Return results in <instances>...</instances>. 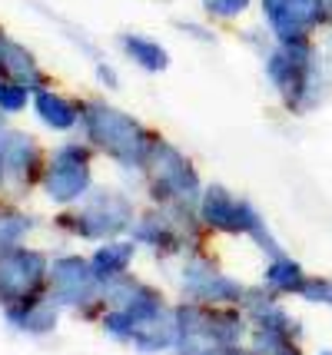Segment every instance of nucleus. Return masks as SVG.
<instances>
[{
	"label": "nucleus",
	"instance_id": "1",
	"mask_svg": "<svg viewBox=\"0 0 332 355\" xmlns=\"http://www.w3.org/2000/svg\"><path fill=\"white\" fill-rule=\"evenodd\" d=\"M176 315V355H213L216 349L239 345L250 336V319L243 306H213L183 299L173 306Z\"/></svg>",
	"mask_w": 332,
	"mask_h": 355
},
{
	"label": "nucleus",
	"instance_id": "2",
	"mask_svg": "<svg viewBox=\"0 0 332 355\" xmlns=\"http://www.w3.org/2000/svg\"><path fill=\"white\" fill-rule=\"evenodd\" d=\"M196 213L203 219L206 230L213 232H226V236H250L256 246L269 252V259H276V256H286L283 246L272 239V232L266 230V219L256 213L253 202L239 200L233 196L229 189H222V186H209L200 202H196Z\"/></svg>",
	"mask_w": 332,
	"mask_h": 355
},
{
	"label": "nucleus",
	"instance_id": "3",
	"mask_svg": "<svg viewBox=\"0 0 332 355\" xmlns=\"http://www.w3.org/2000/svg\"><path fill=\"white\" fill-rule=\"evenodd\" d=\"M137 213H133V202L116 193V189H96L87 196L83 206L70 209V213H60L53 219V226L67 236H77V239H90V243H107V239H116L120 232L133 230L137 223Z\"/></svg>",
	"mask_w": 332,
	"mask_h": 355
},
{
	"label": "nucleus",
	"instance_id": "4",
	"mask_svg": "<svg viewBox=\"0 0 332 355\" xmlns=\"http://www.w3.org/2000/svg\"><path fill=\"white\" fill-rule=\"evenodd\" d=\"M100 325H103V332L110 339L123 342V345H133L143 355L170 352L176 345V315L166 302L153 306V309H143V312L107 309Z\"/></svg>",
	"mask_w": 332,
	"mask_h": 355
},
{
	"label": "nucleus",
	"instance_id": "5",
	"mask_svg": "<svg viewBox=\"0 0 332 355\" xmlns=\"http://www.w3.org/2000/svg\"><path fill=\"white\" fill-rule=\"evenodd\" d=\"M83 123L96 146H103L123 166H143L153 153V143L140 130V123H133L130 116H123L120 110L107 107V103H87Z\"/></svg>",
	"mask_w": 332,
	"mask_h": 355
},
{
	"label": "nucleus",
	"instance_id": "6",
	"mask_svg": "<svg viewBox=\"0 0 332 355\" xmlns=\"http://www.w3.org/2000/svg\"><path fill=\"white\" fill-rule=\"evenodd\" d=\"M50 295L60 306L73 309L80 319H103V312L110 309L103 282L83 256H57L50 263Z\"/></svg>",
	"mask_w": 332,
	"mask_h": 355
},
{
	"label": "nucleus",
	"instance_id": "7",
	"mask_svg": "<svg viewBox=\"0 0 332 355\" xmlns=\"http://www.w3.org/2000/svg\"><path fill=\"white\" fill-rule=\"evenodd\" d=\"M180 286L186 299L196 302H213V306H243L250 286H243L239 279L226 276L220 263L206 252L203 246L190 249L183 256V269H180Z\"/></svg>",
	"mask_w": 332,
	"mask_h": 355
},
{
	"label": "nucleus",
	"instance_id": "8",
	"mask_svg": "<svg viewBox=\"0 0 332 355\" xmlns=\"http://www.w3.org/2000/svg\"><path fill=\"white\" fill-rule=\"evenodd\" d=\"M50 293V256L44 249L17 246L0 259V309Z\"/></svg>",
	"mask_w": 332,
	"mask_h": 355
},
{
	"label": "nucleus",
	"instance_id": "9",
	"mask_svg": "<svg viewBox=\"0 0 332 355\" xmlns=\"http://www.w3.org/2000/svg\"><path fill=\"white\" fill-rule=\"evenodd\" d=\"M153 180H150V193L159 206H173V202H200V176L190 166V159L176 153L166 143H153Z\"/></svg>",
	"mask_w": 332,
	"mask_h": 355
},
{
	"label": "nucleus",
	"instance_id": "10",
	"mask_svg": "<svg viewBox=\"0 0 332 355\" xmlns=\"http://www.w3.org/2000/svg\"><path fill=\"white\" fill-rule=\"evenodd\" d=\"M87 189H90V153L77 143L60 146L44 173V193L53 202L70 206V202L83 200Z\"/></svg>",
	"mask_w": 332,
	"mask_h": 355
},
{
	"label": "nucleus",
	"instance_id": "11",
	"mask_svg": "<svg viewBox=\"0 0 332 355\" xmlns=\"http://www.w3.org/2000/svg\"><path fill=\"white\" fill-rule=\"evenodd\" d=\"M272 31L289 40H306V33L322 24L326 0H263Z\"/></svg>",
	"mask_w": 332,
	"mask_h": 355
},
{
	"label": "nucleus",
	"instance_id": "12",
	"mask_svg": "<svg viewBox=\"0 0 332 355\" xmlns=\"http://www.w3.org/2000/svg\"><path fill=\"white\" fill-rule=\"evenodd\" d=\"M0 170H3V183L14 186V196H24L37 180V170H40L37 143L24 133H14L0 150Z\"/></svg>",
	"mask_w": 332,
	"mask_h": 355
},
{
	"label": "nucleus",
	"instance_id": "13",
	"mask_svg": "<svg viewBox=\"0 0 332 355\" xmlns=\"http://www.w3.org/2000/svg\"><path fill=\"white\" fill-rule=\"evenodd\" d=\"M60 302L50 293H40L33 299L14 302V306H3V319L10 329L24 332V336H50L57 322H60Z\"/></svg>",
	"mask_w": 332,
	"mask_h": 355
},
{
	"label": "nucleus",
	"instance_id": "14",
	"mask_svg": "<svg viewBox=\"0 0 332 355\" xmlns=\"http://www.w3.org/2000/svg\"><path fill=\"white\" fill-rule=\"evenodd\" d=\"M107 293V306L110 309H123V312H143V309H153V306H163V293L157 286L143 282L137 276H120L103 286Z\"/></svg>",
	"mask_w": 332,
	"mask_h": 355
},
{
	"label": "nucleus",
	"instance_id": "15",
	"mask_svg": "<svg viewBox=\"0 0 332 355\" xmlns=\"http://www.w3.org/2000/svg\"><path fill=\"white\" fill-rule=\"evenodd\" d=\"M133 256H137V243H133V239H107L103 246L94 249L90 266H94L96 279L107 286L113 279L127 276L130 266H133Z\"/></svg>",
	"mask_w": 332,
	"mask_h": 355
},
{
	"label": "nucleus",
	"instance_id": "16",
	"mask_svg": "<svg viewBox=\"0 0 332 355\" xmlns=\"http://www.w3.org/2000/svg\"><path fill=\"white\" fill-rule=\"evenodd\" d=\"M302 282H306V272L296 259L289 256H276L266 263V272H263V286L272 289L276 295H299Z\"/></svg>",
	"mask_w": 332,
	"mask_h": 355
},
{
	"label": "nucleus",
	"instance_id": "17",
	"mask_svg": "<svg viewBox=\"0 0 332 355\" xmlns=\"http://www.w3.org/2000/svg\"><path fill=\"white\" fill-rule=\"evenodd\" d=\"M33 230H37V219L27 216V213L17 209V206L0 202V259H3L7 252H14Z\"/></svg>",
	"mask_w": 332,
	"mask_h": 355
},
{
	"label": "nucleus",
	"instance_id": "18",
	"mask_svg": "<svg viewBox=\"0 0 332 355\" xmlns=\"http://www.w3.org/2000/svg\"><path fill=\"white\" fill-rule=\"evenodd\" d=\"M250 345L259 355H302L299 339L276 329H250Z\"/></svg>",
	"mask_w": 332,
	"mask_h": 355
},
{
	"label": "nucleus",
	"instance_id": "19",
	"mask_svg": "<svg viewBox=\"0 0 332 355\" xmlns=\"http://www.w3.org/2000/svg\"><path fill=\"white\" fill-rule=\"evenodd\" d=\"M37 113H40V120L53 130H67V126L77 123V107H70L64 96H57V93H37Z\"/></svg>",
	"mask_w": 332,
	"mask_h": 355
},
{
	"label": "nucleus",
	"instance_id": "20",
	"mask_svg": "<svg viewBox=\"0 0 332 355\" xmlns=\"http://www.w3.org/2000/svg\"><path fill=\"white\" fill-rule=\"evenodd\" d=\"M123 50H127L133 60L146 67V70H163L166 67V50L153 40H143V37H123Z\"/></svg>",
	"mask_w": 332,
	"mask_h": 355
},
{
	"label": "nucleus",
	"instance_id": "21",
	"mask_svg": "<svg viewBox=\"0 0 332 355\" xmlns=\"http://www.w3.org/2000/svg\"><path fill=\"white\" fill-rule=\"evenodd\" d=\"M329 295H332V279H326V276H306V282H302V289H299V299L329 306Z\"/></svg>",
	"mask_w": 332,
	"mask_h": 355
},
{
	"label": "nucleus",
	"instance_id": "22",
	"mask_svg": "<svg viewBox=\"0 0 332 355\" xmlns=\"http://www.w3.org/2000/svg\"><path fill=\"white\" fill-rule=\"evenodd\" d=\"M27 103V93L20 83L14 80H0V110H7V113H17V110H24Z\"/></svg>",
	"mask_w": 332,
	"mask_h": 355
},
{
	"label": "nucleus",
	"instance_id": "23",
	"mask_svg": "<svg viewBox=\"0 0 332 355\" xmlns=\"http://www.w3.org/2000/svg\"><path fill=\"white\" fill-rule=\"evenodd\" d=\"M246 3L250 0H206L209 14H216V17H236L239 10H246Z\"/></svg>",
	"mask_w": 332,
	"mask_h": 355
},
{
	"label": "nucleus",
	"instance_id": "24",
	"mask_svg": "<svg viewBox=\"0 0 332 355\" xmlns=\"http://www.w3.org/2000/svg\"><path fill=\"white\" fill-rule=\"evenodd\" d=\"M213 355H259V352H256L253 345H250V349H243V342H239V345H226V349H216Z\"/></svg>",
	"mask_w": 332,
	"mask_h": 355
},
{
	"label": "nucleus",
	"instance_id": "25",
	"mask_svg": "<svg viewBox=\"0 0 332 355\" xmlns=\"http://www.w3.org/2000/svg\"><path fill=\"white\" fill-rule=\"evenodd\" d=\"M319 355H332V352H319Z\"/></svg>",
	"mask_w": 332,
	"mask_h": 355
},
{
	"label": "nucleus",
	"instance_id": "26",
	"mask_svg": "<svg viewBox=\"0 0 332 355\" xmlns=\"http://www.w3.org/2000/svg\"><path fill=\"white\" fill-rule=\"evenodd\" d=\"M329 306H332V295H329Z\"/></svg>",
	"mask_w": 332,
	"mask_h": 355
}]
</instances>
